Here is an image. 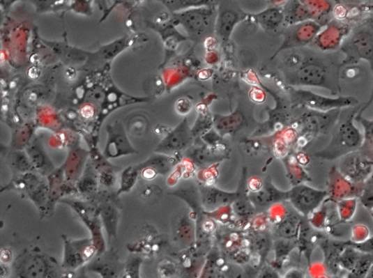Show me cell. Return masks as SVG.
I'll return each mask as SVG.
<instances>
[{
	"mask_svg": "<svg viewBox=\"0 0 373 278\" xmlns=\"http://www.w3.org/2000/svg\"><path fill=\"white\" fill-rule=\"evenodd\" d=\"M298 60L297 67L289 75V85L321 88L335 96L342 93L340 74L344 56L339 50L326 52L312 47Z\"/></svg>",
	"mask_w": 373,
	"mask_h": 278,
	"instance_id": "obj_1",
	"label": "cell"
},
{
	"mask_svg": "<svg viewBox=\"0 0 373 278\" xmlns=\"http://www.w3.org/2000/svg\"><path fill=\"white\" fill-rule=\"evenodd\" d=\"M356 110L358 108H354L351 111L344 110V117L342 110L340 111L339 118L332 130V138L321 151L315 154L317 157L328 161L342 159L362 148L365 138L354 125Z\"/></svg>",
	"mask_w": 373,
	"mask_h": 278,
	"instance_id": "obj_2",
	"label": "cell"
},
{
	"mask_svg": "<svg viewBox=\"0 0 373 278\" xmlns=\"http://www.w3.org/2000/svg\"><path fill=\"white\" fill-rule=\"evenodd\" d=\"M344 56L343 65L359 63L365 61L372 75V89L370 99L363 110L373 101V15H368L353 24L349 35L339 47Z\"/></svg>",
	"mask_w": 373,
	"mask_h": 278,
	"instance_id": "obj_3",
	"label": "cell"
},
{
	"mask_svg": "<svg viewBox=\"0 0 373 278\" xmlns=\"http://www.w3.org/2000/svg\"><path fill=\"white\" fill-rule=\"evenodd\" d=\"M12 270L17 278H60L59 265L39 249H26L15 258Z\"/></svg>",
	"mask_w": 373,
	"mask_h": 278,
	"instance_id": "obj_4",
	"label": "cell"
},
{
	"mask_svg": "<svg viewBox=\"0 0 373 278\" xmlns=\"http://www.w3.org/2000/svg\"><path fill=\"white\" fill-rule=\"evenodd\" d=\"M176 17L190 39L201 41L215 29L218 13L215 7L208 6L182 11Z\"/></svg>",
	"mask_w": 373,
	"mask_h": 278,
	"instance_id": "obj_5",
	"label": "cell"
},
{
	"mask_svg": "<svg viewBox=\"0 0 373 278\" xmlns=\"http://www.w3.org/2000/svg\"><path fill=\"white\" fill-rule=\"evenodd\" d=\"M290 93L291 100L296 105L320 112L353 108L360 104L356 98L351 95L331 98L303 89H293Z\"/></svg>",
	"mask_w": 373,
	"mask_h": 278,
	"instance_id": "obj_6",
	"label": "cell"
},
{
	"mask_svg": "<svg viewBox=\"0 0 373 278\" xmlns=\"http://www.w3.org/2000/svg\"><path fill=\"white\" fill-rule=\"evenodd\" d=\"M63 245L61 268L75 271L86 267L97 256V250L91 238L73 240L62 235Z\"/></svg>",
	"mask_w": 373,
	"mask_h": 278,
	"instance_id": "obj_7",
	"label": "cell"
},
{
	"mask_svg": "<svg viewBox=\"0 0 373 278\" xmlns=\"http://www.w3.org/2000/svg\"><path fill=\"white\" fill-rule=\"evenodd\" d=\"M60 202L71 207L80 220L86 225L91 233V239L97 250V256H101L106 252V242L98 211L93 214L88 205L78 201L63 199Z\"/></svg>",
	"mask_w": 373,
	"mask_h": 278,
	"instance_id": "obj_8",
	"label": "cell"
},
{
	"mask_svg": "<svg viewBox=\"0 0 373 278\" xmlns=\"http://www.w3.org/2000/svg\"><path fill=\"white\" fill-rule=\"evenodd\" d=\"M337 169L351 183L364 185L373 173V159L359 150L342 157Z\"/></svg>",
	"mask_w": 373,
	"mask_h": 278,
	"instance_id": "obj_9",
	"label": "cell"
},
{
	"mask_svg": "<svg viewBox=\"0 0 373 278\" xmlns=\"http://www.w3.org/2000/svg\"><path fill=\"white\" fill-rule=\"evenodd\" d=\"M291 203L303 216L313 214L328 199L327 190H321L307 185L295 187L289 193Z\"/></svg>",
	"mask_w": 373,
	"mask_h": 278,
	"instance_id": "obj_10",
	"label": "cell"
},
{
	"mask_svg": "<svg viewBox=\"0 0 373 278\" xmlns=\"http://www.w3.org/2000/svg\"><path fill=\"white\" fill-rule=\"evenodd\" d=\"M324 25L309 21L289 26L284 33V42L278 51L305 47L312 43Z\"/></svg>",
	"mask_w": 373,
	"mask_h": 278,
	"instance_id": "obj_11",
	"label": "cell"
},
{
	"mask_svg": "<svg viewBox=\"0 0 373 278\" xmlns=\"http://www.w3.org/2000/svg\"><path fill=\"white\" fill-rule=\"evenodd\" d=\"M330 185L328 190V200L337 203L350 199H360L361 197L364 185L354 184L349 181L337 168H332Z\"/></svg>",
	"mask_w": 373,
	"mask_h": 278,
	"instance_id": "obj_12",
	"label": "cell"
},
{
	"mask_svg": "<svg viewBox=\"0 0 373 278\" xmlns=\"http://www.w3.org/2000/svg\"><path fill=\"white\" fill-rule=\"evenodd\" d=\"M323 254V265L327 271L333 275L340 273L338 258L346 248L345 240H336L324 237L319 243Z\"/></svg>",
	"mask_w": 373,
	"mask_h": 278,
	"instance_id": "obj_13",
	"label": "cell"
},
{
	"mask_svg": "<svg viewBox=\"0 0 373 278\" xmlns=\"http://www.w3.org/2000/svg\"><path fill=\"white\" fill-rule=\"evenodd\" d=\"M98 215L105 229L109 242L117 238L120 214L115 206L110 203L102 205Z\"/></svg>",
	"mask_w": 373,
	"mask_h": 278,
	"instance_id": "obj_14",
	"label": "cell"
},
{
	"mask_svg": "<svg viewBox=\"0 0 373 278\" xmlns=\"http://www.w3.org/2000/svg\"><path fill=\"white\" fill-rule=\"evenodd\" d=\"M241 17H245V15H242L238 11L233 9H225L220 10V14L218 15V20L215 29L218 31V36L223 40H229L232 31L238 22L241 20Z\"/></svg>",
	"mask_w": 373,
	"mask_h": 278,
	"instance_id": "obj_15",
	"label": "cell"
},
{
	"mask_svg": "<svg viewBox=\"0 0 373 278\" xmlns=\"http://www.w3.org/2000/svg\"><path fill=\"white\" fill-rule=\"evenodd\" d=\"M254 18L264 29L273 30L284 21V10L277 8H268L256 14Z\"/></svg>",
	"mask_w": 373,
	"mask_h": 278,
	"instance_id": "obj_16",
	"label": "cell"
},
{
	"mask_svg": "<svg viewBox=\"0 0 373 278\" xmlns=\"http://www.w3.org/2000/svg\"><path fill=\"white\" fill-rule=\"evenodd\" d=\"M192 140L190 130L187 120H184L179 127H177L172 133L167 143L165 144L167 148L171 150H180L184 148Z\"/></svg>",
	"mask_w": 373,
	"mask_h": 278,
	"instance_id": "obj_17",
	"label": "cell"
},
{
	"mask_svg": "<svg viewBox=\"0 0 373 278\" xmlns=\"http://www.w3.org/2000/svg\"><path fill=\"white\" fill-rule=\"evenodd\" d=\"M362 254L347 245L346 248L340 254L338 258V265L340 270L347 272V274L350 272L353 268L356 261H358Z\"/></svg>",
	"mask_w": 373,
	"mask_h": 278,
	"instance_id": "obj_18",
	"label": "cell"
},
{
	"mask_svg": "<svg viewBox=\"0 0 373 278\" xmlns=\"http://www.w3.org/2000/svg\"><path fill=\"white\" fill-rule=\"evenodd\" d=\"M373 261V255L362 254L353 268L344 278H366Z\"/></svg>",
	"mask_w": 373,
	"mask_h": 278,
	"instance_id": "obj_19",
	"label": "cell"
},
{
	"mask_svg": "<svg viewBox=\"0 0 373 278\" xmlns=\"http://www.w3.org/2000/svg\"><path fill=\"white\" fill-rule=\"evenodd\" d=\"M358 199H350L336 203V208L339 219L342 222H349L354 216Z\"/></svg>",
	"mask_w": 373,
	"mask_h": 278,
	"instance_id": "obj_20",
	"label": "cell"
},
{
	"mask_svg": "<svg viewBox=\"0 0 373 278\" xmlns=\"http://www.w3.org/2000/svg\"><path fill=\"white\" fill-rule=\"evenodd\" d=\"M138 172L132 168L126 169L121 175L120 187L117 195L128 193L132 190L137 183Z\"/></svg>",
	"mask_w": 373,
	"mask_h": 278,
	"instance_id": "obj_21",
	"label": "cell"
},
{
	"mask_svg": "<svg viewBox=\"0 0 373 278\" xmlns=\"http://www.w3.org/2000/svg\"><path fill=\"white\" fill-rule=\"evenodd\" d=\"M142 258L137 255L130 256L123 269L120 278H141Z\"/></svg>",
	"mask_w": 373,
	"mask_h": 278,
	"instance_id": "obj_22",
	"label": "cell"
},
{
	"mask_svg": "<svg viewBox=\"0 0 373 278\" xmlns=\"http://www.w3.org/2000/svg\"><path fill=\"white\" fill-rule=\"evenodd\" d=\"M171 3L172 8L175 11H185L191 8H196L203 6H212V1H206V0H181V1L168 2Z\"/></svg>",
	"mask_w": 373,
	"mask_h": 278,
	"instance_id": "obj_23",
	"label": "cell"
},
{
	"mask_svg": "<svg viewBox=\"0 0 373 278\" xmlns=\"http://www.w3.org/2000/svg\"><path fill=\"white\" fill-rule=\"evenodd\" d=\"M360 199L367 209L370 211L373 210V173L364 184L363 191Z\"/></svg>",
	"mask_w": 373,
	"mask_h": 278,
	"instance_id": "obj_24",
	"label": "cell"
},
{
	"mask_svg": "<svg viewBox=\"0 0 373 278\" xmlns=\"http://www.w3.org/2000/svg\"><path fill=\"white\" fill-rule=\"evenodd\" d=\"M346 244L358 252L373 255V236L369 237L364 241L360 242H353L350 240H345Z\"/></svg>",
	"mask_w": 373,
	"mask_h": 278,
	"instance_id": "obj_25",
	"label": "cell"
},
{
	"mask_svg": "<svg viewBox=\"0 0 373 278\" xmlns=\"http://www.w3.org/2000/svg\"><path fill=\"white\" fill-rule=\"evenodd\" d=\"M350 240L356 242H360L365 240L370 236L368 228L362 224L356 225L351 228Z\"/></svg>",
	"mask_w": 373,
	"mask_h": 278,
	"instance_id": "obj_26",
	"label": "cell"
},
{
	"mask_svg": "<svg viewBox=\"0 0 373 278\" xmlns=\"http://www.w3.org/2000/svg\"><path fill=\"white\" fill-rule=\"evenodd\" d=\"M97 186L96 180L90 177H86L78 180L75 185L77 190L81 193H89L95 190Z\"/></svg>",
	"mask_w": 373,
	"mask_h": 278,
	"instance_id": "obj_27",
	"label": "cell"
},
{
	"mask_svg": "<svg viewBox=\"0 0 373 278\" xmlns=\"http://www.w3.org/2000/svg\"><path fill=\"white\" fill-rule=\"evenodd\" d=\"M355 120L358 121L363 125L365 132V138L373 146V121H369L363 119L360 114H358V116L356 117Z\"/></svg>",
	"mask_w": 373,
	"mask_h": 278,
	"instance_id": "obj_28",
	"label": "cell"
},
{
	"mask_svg": "<svg viewBox=\"0 0 373 278\" xmlns=\"http://www.w3.org/2000/svg\"><path fill=\"white\" fill-rule=\"evenodd\" d=\"M60 278H91L86 269V267L75 271H65Z\"/></svg>",
	"mask_w": 373,
	"mask_h": 278,
	"instance_id": "obj_29",
	"label": "cell"
},
{
	"mask_svg": "<svg viewBox=\"0 0 373 278\" xmlns=\"http://www.w3.org/2000/svg\"><path fill=\"white\" fill-rule=\"evenodd\" d=\"M99 181L105 187H110L115 184L116 178L112 173L105 172L100 176Z\"/></svg>",
	"mask_w": 373,
	"mask_h": 278,
	"instance_id": "obj_30",
	"label": "cell"
},
{
	"mask_svg": "<svg viewBox=\"0 0 373 278\" xmlns=\"http://www.w3.org/2000/svg\"><path fill=\"white\" fill-rule=\"evenodd\" d=\"M284 278H305V273L298 268H294L289 270Z\"/></svg>",
	"mask_w": 373,
	"mask_h": 278,
	"instance_id": "obj_31",
	"label": "cell"
},
{
	"mask_svg": "<svg viewBox=\"0 0 373 278\" xmlns=\"http://www.w3.org/2000/svg\"><path fill=\"white\" fill-rule=\"evenodd\" d=\"M81 116L86 119L92 118L94 116V109L90 105H86L80 111Z\"/></svg>",
	"mask_w": 373,
	"mask_h": 278,
	"instance_id": "obj_32",
	"label": "cell"
},
{
	"mask_svg": "<svg viewBox=\"0 0 373 278\" xmlns=\"http://www.w3.org/2000/svg\"><path fill=\"white\" fill-rule=\"evenodd\" d=\"M259 278H280V276L277 272H275L274 270L266 269L261 275H259Z\"/></svg>",
	"mask_w": 373,
	"mask_h": 278,
	"instance_id": "obj_33",
	"label": "cell"
},
{
	"mask_svg": "<svg viewBox=\"0 0 373 278\" xmlns=\"http://www.w3.org/2000/svg\"><path fill=\"white\" fill-rule=\"evenodd\" d=\"M27 75H28L29 77H30L31 79H37V78H38L40 77V70L36 66L31 67V68H30L29 69Z\"/></svg>",
	"mask_w": 373,
	"mask_h": 278,
	"instance_id": "obj_34",
	"label": "cell"
},
{
	"mask_svg": "<svg viewBox=\"0 0 373 278\" xmlns=\"http://www.w3.org/2000/svg\"><path fill=\"white\" fill-rule=\"evenodd\" d=\"M11 252L7 249H4L1 252V263L8 264L11 260Z\"/></svg>",
	"mask_w": 373,
	"mask_h": 278,
	"instance_id": "obj_35",
	"label": "cell"
},
{
	"mask_svg": "<svg viewBox=\"0 0 373 278\" xmlns=\"http://www.w3.org/2000/svg\"><path fill=\"white\" fill-rule=\"evenodd\" d=\"M0 267H1V276L0 277H1V278H8L10 275L11 271L8 264L1 263Z\"/></svg>",
	"mask_w": 373,
	"mask_h": 278,
	"instance_id": "obj_36",
	"label": "cell"
},
{
	"mask_svg": "<svg viewBox=\"0 0 373 278\" xmlns=\"http://www.w3.org/2000/svg\"><path fill=\"white\" fill-rule=\"evenodd\" d=\"M65 76L68 79H74L76 77V71L74 68H70L66 71H65Z\"/></svg>",
	"mask_w": 373,
	"mask_h": 278,
	"instance_id": "obj_37",
	"label": "cell"
},
{
	"mask_svg": "<svg viewBox=\"0 0 373 278\" xmlns=\"http://www.w3.org/2000/svg\"><path fill=\"white\" fill-rule=\"evenodd\" d=\"M30 61L32 63L39 64L40 61V56L38 54H35L31 56Z\"/></svg>",
	"mask_w": 373,
	"mask_h": 278,
	"instance_id": "obj_38",
	"label": "cell"
},
{
	"mask_svg": "<svg viewBox=\"0 0 373 278\" xmlns=\"http://www.w3.org/2000/svg\"><path fill=\"white\" fill-rule=\"evenodd\" d=\"M29 101L34 102L38 100V95L36 93H31L29 95Z\"/></svg>",
	"mask_w": 373,
	"mask_h": 278,
	"instance_id": "obj_39",
	"label": "cell"
},
{
	"mask_svg": "<svg viewBox=\"0 0 373 278\" xmlns=\"http://www.w3.org/2000/svg\"><path fill=\"white\" fill-rule=\"evenodd\" d=\"M366 278H373V261Z\"/></svg>",
	"mask_w": 373,
	"mask_h": 278,
	"instance_id": "obj_40",
	"label": "cell"
},
{
	"mask_svg": "<svg viewBox=\"0 0 373 278\" xmlns=\"http://www.w3.org/2000/svg\"><path fill=\"white\" fill-rule=\"evenodd\" d=\"M110 95H112V97L110 95H109V100L111 101V102L116 101V94L112 93Z\"/></svg>",
	"mask_w": 373,
	"mask_h": 278,
	"instance_id": "obj_41",
	"label": "cell"
},
{
	"mask_svg": "<svg viewBox=\"0 0 373 278\" xmlns=\"http://www.w3.org/2000/svg\"><path fill=\"white\" fill-rule=\"evenodd\" d=\"M8 110V104H4L3 103V106H2V112L3 113H6Z\"/></svg>",
	"mask_w": 373,
	"mask_h": 278,
	"instance_id": "obj_42",
	"label": "cell"
},
{
	"mask_svg": "<svg viewBox=\"0 0 373 278\" xmlns=\"http://www.w3.org/2000/svg\"><path fill=\"white\" fill-rule=\"evenodd\" d=\"M16 86H17V82L15 80L12 81L11 83L10 84V88H14L16 87Z\"/></svg>",
	"mask_w": 373,
	"mask_h": 278,
	"instance_id": "obj_43",
	"label": "cell"
},
{
	"mask_svg": "<svg viewBox=\"0 0 373 278\" xmlns=\"http://www.w3.org/2000/svg\"><path fill=\"white\" fill-rule=\"evenodd\" d=\"M0 83H1V86L3 88H6V86H7L6 82L3 79H2L1 81H0Z\"/></svg>",
	"mask_w": 373,
	"mask_h": 278,
	"instance_id": "obj_44",
	"label": "cell"
},
{
	"mask_svg": "<svg viewBox=\"0 0 373 278\" xmlns=\"http://www.w3.org/2000/svg\"><path fill=\"white\" fill-rule=\"evenodd\" d=\"M371 215H372V217L373 218V210L371 211Z\"/></svg>",
	"mask_w": 373,
	"mask_h": 278,
	"instance_id": "obj_45",
	"label": "cell"
}]
</instances>
